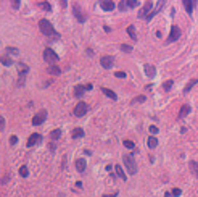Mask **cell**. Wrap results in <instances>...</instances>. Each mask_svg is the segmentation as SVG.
Masks as SVG:
<instances>
[{"mask_svg":"<svg viewBox=\"0 0 198 197\" xmlns=\"http://www.w3.org/2000/svg\"><path fill=\"white\" fill-rule=\"evenodd\" d=\"M39 29H40V32L45 34V36L56 37V39L60 37V34H58V32H55L53 26H52V23H50L49 20H40V21H39Z\"/></svg>","mask_w":198,"mask_h":197,"instance_id":"6da1fadb","label":"cell"},{"mask_svg":"<svg viewBox=\"0 0 198 197\" xmlns=\"http://www.w3.org/2000/svg\"><path fill=\"white\" fill-rule=\"evenodd\" d=\"M122 162H124V165H126V168H127V173H129V175H135V173H137V163H135V158L132 157V155H124Z\"/></svg>","mask_w":198,"mask_h":197,"instance_id":"7a4b0ae2","label":"cell"},{"mask_svg":"<svg viewBox=\"0 0 198 197\" xmlns=\"http://www.w3.org/2000/svg\"><path fill=\"white\" fill-rule=\"evenodd\" d=\"M44 60L47 63H50V65H55L56 62H58V55H56L52 49H45L44 50Z\"/></svg>","mask_w":198,"mask_h":197,"instance_id":"3957f363","label":"cell"},{"mask_svg":"<svg viewBox=\"0 0 198 197\" xmlns=\"http://www.w3.org/2000/svg\"><path fill=\"white\" fill-rule=\"evenodd\" d=\"M87 110H89V107H87L86 102H79V104H76V107H74L73 113H74V116H84L87 113Z\"/></svg>","mask_w":198,"mask_h":197,"instance_id":"277c9868","label":"cell"},{"mask_svg":"<svg viewBox=\"0 0 198 197\" xmlns=\"http://www.w3.org/2000/svg\"><path fill=\"white\" fill-rule=\"evenodd\" d=\"M73 12H74V16H76V20H78L79 23H84V21H86V15H84L82 8H81L78 3L73 5Z\"/></svg>","mask_w":198,"mask_h":197,"instance_id":"5b68a950","label":"cell"},{"mask_svg":"<svg viewBox=\"0 0 198 197\" xmlns=\"http://www.w3.org/2000/svg\"><path fill=\"white\" fill-rule=\"evenodd\" d=\"M182 36V31H181V27H179V26H172L171 27V32H169V42H174V41H177L179 39V37H181Z\"/></svg>","mask_w":198,"mask_h":197,"instance_id":"8992f818","label":"cell"},{"mask_svg":"<svg viewBox=\"0 0 198 197\" xmlns=\"http://www.w3.org/2000/svg\"><path fill=\"white\" fill-rule=\"evenodd\" d=\"M16 68H18V73H20V84H23L24 82V76L27 74V71H29V66L24 65V63H18Z\"/></svg>","mask_w":198,"mask_h":197,"instance_id":"52a82bcc","label":"cell"},{"mask_svg":"<svg viewBox=\"0 0 198 197\" xmlns=\"http://www.w3.org/2000/svg\"><path fill=\"white\" fill-rule=\"evenodd\" d=\"M45 118H47V110H40L39 113H37V115L32 118V125H34V126L42 125L44 121H45Z\"/></svg>","mask_w":198,"mask_h":197,"instance_id":"ba28073f","label":"cell"},{"mask_svg":"<svg viewBox=\"0 0 198 197\" xmlns=\"http://www.w3.org/2000/svg\"><path fill=\"white\" fill-rule=\"evenodd\" d=\"M100 63H101V66L103 68H111L113 66V63H115V57H111V55H103V57L100 58Z\"/></svg>","mask_w":198,"mask_h":197,"instance_id":"9c48e42d","label":"cell"},{"mask_svg":"<svg viewBox=\"0 0 198 197\" xmlns=\"http://www.w3.org/2000/svg\"><path fill=\"white\" fill-rule=\"evenodd\" d=\"M152 8H153V3L148 0V2H147L142 8H140V12H139V18H147V16H148V12L152 10Z\"/></svg>","mask_w":198,"mask_h":197,"instance_id":"30bf717a","label":"cell"},{"mask_svg":"<svg viewBox=\"0 0 198 197\" xmlns=\"http://www.w3.org/2000/svg\"><path fill=\"white\" fill-rule=\"evenodd\" d=\"M42 140V136L39 134V133H32L31 136H29V139H27V147H32V145H35L37 142H40Z\"/></svg>","mask_w":198,"mask_h":197,"instance_id":"8fae6325","label":"cell"},{"mask_svg":"<svg viewBox=\"0 0 198 197\" xmlns=\"http://www.w3.org/2000/svg\"><path fill=\"white\" fill-rule=\"evenodd\" d=\"M144 70H145V74L148 78H155L156 76V68L153 65H144Z\"/></svg>","mask_w":198,"mask_h":197,"instance_id":"7c38bea8","label":"cell"},{"mask_svg":"<svg viewBox=\"0 0 198 197\" xmlns=\"http://www.w3.org/2000/svg\"><path fill=\"white\" fill-rule=\"evenodd\" d=\"M100 7L103 8V10H106V12H111V10H115V8H116V3L111 2V0H105V2L100 3Z\"/></svg>","mask_w":198,"mask_h":197,"instance_id":"4fadbf2b","label":"cell"},{"mask_svg":"<svg viewBox=\"0 0 198 197\" xmlns=\"http://www.w3.org/2000/svg\"><path fill=\"white\" fill-rule=\"evenodd\" d=\"M113 168H115V171H116L118 178H121L122 181H126V180H127V175L124 173V170H122V166H121V165H116V166H113Z\"/></svg>","mask_w":198,"mask_h":197,"instance_id":"5bb4252c","label":"cell"},{"mask_svg":"<svg viewBox=\"0 0 198 197\" xmlns=\"http://www.w3.org/2000/svg\"><path fill=\"white\" fill-rule=\"evenodd\" d=\"M76 168H78L79 173L86 171V160H84V158H78L76 160Z\"/></svg>","mask_w":198,"mask_h":197,"instance_id":"9a60e30c","label":"cell"},{"mask_svg":"<svg viewBox=\"0 0 198 197\" xmlns=\"http://www.w3.org/2000/svg\"><path fill=\"white\" fill-rule=\"evenodd\" d=\"M101 92H103V94H105V96H106V97H110V99H113V100H116V99H118V96H116V94H115V92H113L111 89H108V87H101Z\"/></svg>","mask_w":198,"mask_h":197,"instance_id":"2e32d148","label":"cell"},{"mask_svg":"<svg viewBox=\"0 0 198 197\" xmlns=\"http://www.w3.org/2000/svg\"><path fill=\"white\" fill-rule=\"evenodd\" d=\"M82 136H84V129H82V128H74V129L71 131V137H74V139L82 137Z\"/></svg>","mask_w":198,"mask_h":197,"instance_id":"e0dca14e","label":"cell"},{"mask_svg":"<svg viewBox=\"0 0 198 197\" xmlns=\"http://www.w3.org/2000/svg\"><path fill=\"white\" fill-rule=\"evenodd\" d=\"M184 7L187 8V13L192 16V13H193V2L192 0H184Z\"/></svg>","mask_w":198,"mask_h":197,"instance_id":"ac0fdd59","label":"cell"},{"mask_svg":"<svg viewBox=\"0 0 198 197\" xmlns=\"http://www.w3.org/2000/svg\"><path fill=\"white\" fill-rule=\"evenodd\" d=\"M0 62H2V65H5V66H12L13 65V60L8 57V55H2V57H0Z\"/></svg>","mask_w":198,"mask_h":197,"instance_id":"d6986e66","label":"cell"},{"mask_svg":"<svg viewBox=\"0 0 198 197\" xmlns=\"http://www.w3.org/2000/svg\"><path fill=\"white\" fill-rule=\"evenodd\" d=\"M86 91H87L86 86H76V87H74V96H76V97H81Z\"/></svg>","mask_w":198,"mask_h":197,"instance_id":"ffe728a7","label":"cell"},{"mask_svg":"<svg viewBox=\"0 0 198 197\" xmlns=\"http://www.w3.org/2000/svg\"><path fill=\"white\" fill-rule=\"evenodd\" d=\"M147 142H148V147H150V149H155V147L158 145V139H156L155 136H150Z\"/></svg>","mask_w":198,"mask_h":197,"instance_id":"44dd1931","label":"cell"},{"mask_svg":"<svg viewBox=\"0 0 198 197\" xmlns=\"http://www.w3.org/2000/svg\"><path fill=\"white\" fill-rule=\"evenodd\" d=\"M60 136H61V129H53L52 133H50V139L52 140H58Z\"/></svg>","mask_w":198,"mask_h":197,"instance_id":"7402d4cb","label":"cell"},{"mask_svg":"<svg viewBox=\"0 0 198 197\" xmlns=\"http://www.w3.org/2000/svg\"><path fill=\"white\" fill-rule=\"evenodd\" d=\"M127 34L130 36V39L137 41V32H135V27L134 26H127Z\"/></svg>","mask_w":198,"mask_h":197,"instance_id":"603a6c76","label":"cell"},{"mask_svg":"<svg viewBox=\"0 0 198 197\" xmlns=\"http://www.w3.org/2000/svg\"><path fill=\"white\" fill-rule=\"evenodd\" d=\"M49 73L50 74H55V76H58V74L61 73V70L56 66V65H50V66H49Z\"/></svg>","mask_w":198,"mask_h":197,"instance_id":"cb8c5ba5","label":"cell"},{"mask_svg":"<svg viewBox=\"0 0 198 197\" xmlns=\"http://www.w3.org/2000/svg\"><path fill=\"white\" fill-rule=\"evenodd\" d=\"M188 113H190V107H188V105H184V107L181 108V111H179V116L184 118V116H187Z\"/></svg>","mask_w":198,"mask_h":197,"instance_id":"d4e9b609","label":"cell"},{"mask_svg":"<svg viewBox=\"0 0 198 197\" xmlns=\"http://www.w3.org/2000/svg\"><path fill=\"white\" fill-rule=\"evenodd\" d=\"M37 5H39L42 10H45V12H52V5H50L49 2H39Z\"/></svg>","mask_w":198,"mask_h":197,"instance_id":"484cf974","label":"cell"},{"mask_svg":"<svg viewBox=\"0 0 198 197\" xmlns=\"http://www.w3.org/2000/svg\"><path fill=\"white\" fill-rule=\"evenodd\" d=\"M196 82H198V79H192V81H190V82H188L187 86L184 87V94H187V92H190V89H192V87L195 86Z\"/></svg>","mask_w":198,"mask_h":197,"instance_id":"4316f807","label":"cell"},{"mask_svg":"<svg viewBox=\"0 0 198 197\" xmlns=\"http://www.w3.org/2000/svg\"><path fill=\"white\" fill-rule=\"evenodd\" d=\"M140 102H145V96H139V97H135V99H132L130 100V104H140Z\"/></svg>","mask_w":198,"mask_h":197,"instance_id":"83f0119b","label":"cell"},{"mask_svg":"<svg viewBox=\"0 0 198 197\" xmlns=\"http://www.w3.org/2000/svg\"><path fill=\"white\" fill-rule=\"evenodd\" d=\"M188 165H190V168H192V171L196 175V178H198V165H196V162H190V163H188Z\"/></svg>","mask_w":198,"mask_h":197,"instance_id":"f1b7e54d","label":"cell"},{"mask_svg":"<svg viewBox=\"0 0 198 197\" xmlns=\"http://www.w3.org/2000/svg\"><path fill=\"white\" fill-rule=\"evenodd\" d=\"M172 84H174V82H172L171 79H169V81H164V84H163V89H164V91H169V89L172 87Z\"/></svg>","mask_w":198,"mask_h":197,"instance_id":"f546056e","label":"cell"},{"mask_svg":"<svg viewBox=\"0 0 198 197\" xmlns=\"http://www.w3.org/2000/svg\"><path fill=\"white\" fill-rule=\"evenodd\" d=\"M7 53H8V55H18V49H13V47H7Z\"/></svg>","mask_w":198,"mask_h":197,"instance_id":"4dcf8cb0","label":"cell"},{"mask_svg":"<svg viewBox=\"0 0 198 197\" xmlns=\"http://www.w3.org/2000/svg\"><path fill=\"white\" fill-rule=\"evenodd\" d=\"M121 50L129 53V52H132V47H130V45H127V44H122V45H121Z\"/></svg>","mask_w":198,"mask_h":197,"instance_id":"1f68e13d","label":"cell"},{"mask_svg":"<svg viewBox=\"0 0 198 197\" xmlns=\"http://www.w3.org/2000/svg\"><path fill=\"white\" fill-rule=\"evenodd\" d=\"M181 194H182V192H181V189H179V187H174V189L171 191V195H172V197H179Z\"/></svg>","mask_w":198,"mask_h":197,"instance_id":"d6a6232c","label":"cell"},{"mask_svg":"<svg viewBox=\"0 0 198 197\" xmlns=\"http://www.w3.org/2000/svg\"><path fill=\"white\" fill-rule=\"evenodd\" d=\"M137 0H127L126 2V7H129V8H132V7H137Z\"/></svg>","mask_w":198,"mask_h":197,"instance_id":"836d02e7","label":"cell"},{"mask_svg":"<svg viewBox=\"0 0 198 197\" xmlns=\"http://www.w3.org/2000/svg\"><path fill=\"white\" fill-rule=\"evenodd\" d=\"M20 175H21L23 178H26V176H27V166H24V165H23V166L20 168Z\"/></svg>","mask_w":198,"mask_h":197,"instance_id":"e575fe53","label":"cell"},{"mask_svg":"<svg viewBox=\"0 0 198 197\" xmlns=\"http://www.w3.org/2000/svg\"><path fill=\"white\" fill-rule=\"evenodd\" d=\"M124 145H126L127 149H130V150L134 149V142H132V140H129V139H126V140H124Z\"/></svg>","mask_w":198,"mask_h":197,"instance_id":"d590c367","label":"cell"},{"mask_svg":"<svg viewBox=\"0 0 198 197\" xmlns=\"http://www.w3.org/2000/svg\"><path fill=\"white\" fill-rule=\"evenodd\" d=\"M115 76H116V78H126V73H124V71H116Z\"/></svg>","mask_w":198,"mask_h":197,"instance_id":"8d00e7d4","label":"cell"},{"mask_svg":"<svg viewBox=\"0 0 198 197\" xmlns=\"http://www.w3.org/2000/svg\"><path fill=\"white\" fill-rule=\"evenodd\" d=\"M5 128V118L3 116H0V131H2Z\"/></svg>","mask_w":198,"mask_h":197,"instance_id":"74e56055","label":"cell"},{"mask_svg":"<svg viewBox=\"0 0 198 197\" xmlns=\"http://www.w3.org/2000/svg\"><path fill=\"white\" fill-rule=\"evenodd\" d=\"M16 142H18V137H16V136H12V137H10V144H12V145H15Z\"/></svg>","mask_w":198,"mask_h":197,"instance_id":"f35d334b","label":"cell"},{"mask_svg":"<svg viewBox=\"0 0 198 197\" xmlns=\"http://www.w3.org/2000/svg\"><path fill=\"white\" fill-rule=\"evenodd\" d=\"M148 129H150V133H152V134H156L158 133V128L156 126H150Z\"/></svg>","mask_w":198,"mask_h":197,"instance_id":"ab89813d","label":"cell"},{"mask_svg":"<svg viewBox=\"0 0 198 197\" xmlns=\"http://www.w3.org/2000/svg\"><path fill=\"white\" fill-rule=\"evenodd\" d=\"M118 192H113V194H108V195H103V197H116Z\"/></svg>","mask_w":198,"mask_h":197,"instance_id":"60d3db41","label":"cell"},{"mask_svg":"<svg viewBox=\"0 0 198 197\" xmlns=\"http://www.w3.org/2000/svg\"><path fill=\"white\" fill-rule=\"evenodd\" d=\"M124 8H126V3H124V2L119 3V10H124Z\"/></svg>","mask_w":198,"mask_h":197,"instance_id":"b9f144b4","label":"cell"},{"mask_svg":"<svg viewBox=\"0 0 198 197\" xmlns=\"http://www.w3.org/2000/svg\"><path fill=\"white\" fill-rule=\"evenodd\" d=\"M12 5H13V8H18L20 7V2H12Z\"/></svg>","mask_w":198,"mask_h":197,"instance_id":"7bdbcfd3","label":"cell"}]
</instances>
